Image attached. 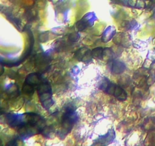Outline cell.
I'll list each match as a JSON object with an SVG mask.
<instances>
[{"label": "cell", "mask_w": 155, "mask_h": 146, "mask_svg": "<svg viewBox=\"0 0 155 146\" xmlns=\"http://www.w3.org/2000/svg\"><path fill=\"white\" fill-rule=\"evenodd\" d=\"M26 83L34 86L35 85H38L39 83V78L36 74H30L27 76L26 79Z\"/></svg>", "instance_id": "4"}, {"label": "cell", "mask_w": 155, "mask_h": 146, "mask_svg": "<svg viewBox=\"0 0 155 146\" xmlns=\"http://www.w3.org/2000/svg\"><path fill=\"white\" fill-rule=\"evenodd\" d=\"M104 50L102 48H95L92 51V56L96 59H102Z\"/></svg>", "instance_id": "6"}, {"label": "cell", "mask_w": 155, "mask_h": 146, "mask_svg": "<svg viewBox=\"0 0 155 146\" xmlns=\"http://www.w3.org/2000/svg\"><path fill=\"white\" fill-rule=\"evenodd\" d=\"M113 95L115 96L120 100H125L127 97V92L121 87L118 86L117 85L114 88V91Z\"/></svg>", "instance_id": "3"}, {"label": "cell", "mask_w": 155, "mask_h": 146, "mask_svg": "<svg viewBox=\"0 0 155 146\" xmlns=\"http://www.w3.org/2000/svg\"><path fill=\"white\" fill-rule=\"evenodd\" d=\"M23 91L24 93H26L27 94H32L34 92V88H33V85H29V84H25V85L23 88Z\"/></svg>", "instance_id": "7"}, {"label": "cell", "mask_w": 155, "mask_h": 146, "mask_svg": "<svg viewBox=\"0 0 155 146\" xmlns=\"http://www.w3.org/2000/svg\"><path fill=\"white\" fill-rule=\"evenodd\" d=\"M37 90L43 106L45 108L48 106V108H49L52 104L51 87L47 83H41L38 85Z\"/></svg>", "instance_id": "1"}, {"label": "cell", "mask_w": 155, "mask_h": 146, "mask_svg": "<svg viewBox=\"0 0 155 146\" xmlns=\"http://www.w3.org/2000/svg\"><path fill=\"white\" fill-rule=\"evenodd\" d=\"M3 72H4V67L0 65V76L3 74Z\"/></svg>", "instance_id": "8"}, {"label": "cell", "mask_w": 155, "mask_h": 146, "mask_svg": "<svg viewBox=\"0 0 155 146\" xmlns=\"http://www.w3.org/2000/svg\"><path fill=\"white\" fill-rule=\"evenodd\" d=\"M77 120V114L72 109H68L62 120V127L67 131H70Z\"/></svg>", "instance_id": "2"}, {"label": "cell", "mask_w": 155, "mask_h": 146, "mask_svg": "<svg viewBox=\"0 0 155 146\" xmlns=\"http://www.w3.org/2000/svg\"><path fill=\"white\" fill-rule=\"evenodd\" d=\"M122 63H120V62H114L113 65H112V71H113L114 74H120V72H122L124 69H121V68H124V66L120 67Z\"/></svg>", "instance_id": "5"}, {"label": "cell", "mask_w": 155, "mask_h": 146, "mask_svg": "<svg viewBox=\"0 0 155 146\" xmlns=\"http://www.w3.org/2000/svg\"><path fill=\"white\" fill-rule=\"evenodd\" d=\"M0 144H2V142H1V141H0Z\"/></svg>", "instance_id": "9"}]
</instances>
